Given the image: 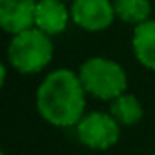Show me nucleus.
<instances>
[{"label":"nucleus","mask_w":155,"mask_h":155,"mask_svg":"<svg viewBox=\"0 0 155 155\" xmlns=\"http://www.w3.org/2000/svg\"><path fill=\"white\" fill-rule=\"evenodd\" d=\"M86 95L79 73L60 68L40 82L37 90V110L46 122L58 128H71L86 115Z\"/></svg>","instance_id":"f257e3e1"},{"label":"nucleus","mask_w":155,"mask_h":155,"mask_svg":"<svg viewBox=\"0 0 155 155\" xmlns=\"http://www.w3.org/2000/svg\"><path fill=\"white\" fill-rule=\"evenodd\" d=\"M81 82L88 95L101 101H113L119 95L126 93L128 77L124 68L104 57L88 58L79 69Z\"/></svg>","instance_id":"f03ea898"},{"label":"nucleus","mask_w":155,"mask_h":155,"mask_svg":"<svg viewBox=\"0 0 155 155\" xmlns=\"http://www.w3.org/2000/svg\"><path fill=\"white\" fill-rule=\"evenodd\" d=\"M49 37L35 26L13 35L8 48L9 64L20 73L42 71L53 58V42Z\"/></svg>","instance_id":"7ed1b4c3"},{"label":"nucleus","mask_w":155,"mask_h":155,"mask_svg":"<svg viewBox=\"0 0 155 155\" xmlns=\"http://www.w3.org/2000/svg\"><path fill=\"white\" fill-rule=\"evenodd\" d=\"M75 128L79 140L90 150H110L120 139V124L111 113H86Z\"/></svg>","instance_id":"20e7f679"},{"label":"nucleus","mask_w":155,"mask_h":155,"mask_svg":"<svg viewBox=\"0 0 155 155\" xmlns=\"http://www.w3.org/2000/svg\"><path fill=\"white\" fill-rule=\"evenodd\" d=\"M69 11L73 22L86 31H102L117 17L115 6L110 0H73Z\"/></svg>","instance_id":"39448f33"},{"label":"nucleus","mask_w":155,"mask_h":155,"mask_svg":"<svg viewBox=\"0 0 155 155\" xmlns=\"http://www.w3.org/2000/svg\"><path fill=\"white\" fill-rule=\"evenodd\" d=\"M35 0H0V26L17 35L35 26Z\"/></svg>","instance_id":"423d86ee"},{"label":"nucleus","mask_w":155,"mask_h":155,"mask_svg":"<svg viewBox=\"0 0 155 155\" xmlns=\"http://www.w3.org/2000/svg\"><path fill=\"white\" fill-rule=\"evenodd\" d=\"M71 11L64 6V0H38L35 9V28L48 35H58L66 29Z\"/></svg>","instance_id":"0eeeda50"},{"label":"nucleus","mask_w":155,"mask_h":155,"mask_svg":"<svg viewBox=\"0 0 155 155\" xmlns=\"http://www.w3.org/2000/svg\"><path fill=\"white\" fill-rule=\"evenodd\" d=\"M131 46L137 60L144 68L155 71V20L148 18L135 26Z\"/></svg>","instance_id":"6e6552de"},{"label":"nucleus","mask_w":155,"mask_h":155,"mask_svg":"<svg viewBox=\"0 0 155 155\" xmlns=\"http://www.w3.org/2000/svg\"><path fill=\"white\" fill-rule=\"evenodd\" d=\"M110 113L117 119V122L120 126H133L137 122H140L144 110L140 101L131 95V93H122L117 99L110 101Z\"/></svg>","instance_id":"1a4fd4ad"},{"label":"nucleus","mask_w":155,"mask_h":155,"mask_svg":"<svg viewBox=\"0 0 155 155\" xmlns=\"http://www.w3.org/2000/svg\"><path fill=\"white\" fill-rule=\"evenodd\" d=\"M115 13L126 24H140L150 18V0H115Z\"/></svg>","instance_id":"9d476101"},{"label":"nucleus","mask_w":155,"mask_h":155,"mask_svg":"<svg viewBox=\"0 0 155 155\" xmlns=\"http://www.w3.org/2000/svg\"><path fill=\"white\" fill-rule=\"evenodd\" d=\"M153 155H155V151H153Z\"/></svg>","instance_id":"9b49d317"},{"label":"nucleus","mask_w":155,"mask_h":155,"mask_svg":"<svg viewBox=\"0 0 155 155\" xmlns=\"http://www.w3.org/2000/svg\"><path fill=\"white\" fill-rule=\"evenodd\" d=\"M2 155H4V153H2Z\"/></svg>","instance_id":"f8f14e48"}]
</instances>
